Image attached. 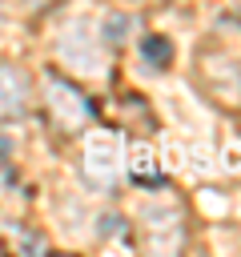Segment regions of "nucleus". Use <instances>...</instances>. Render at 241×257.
I'll return each instance as SVG.
<instances>
[{"label":"nucleus","instance_id":"nucleus-1","mask_svg":"<svg viewBox=\"0 0 241 257\" xmlns=\"http://www.w3.org/2000/svg\"><path fill=\"white\" fill-rule=\"evenodd\" d=\"M56 56L64 60V68H72V72H80V76H96L104 64H100V44H96V36H92V28L88 24H68L64 32H60V40H56Z\"/></svg>","mask_w":241,"mask_h":257},{"label":"nucleus","instance_id":"nucleus-2","mask_svg":"<svg viewBox=\"0 0 241 257\" xmlns=\"http://www.w3.org/2000/svg\"><path fill=\"white\" fill-rule=\"evenodd\" d=\"M28 108V76L12 64H0V116H20Z\"/></svg>","mask_w":241,"mask_h":257},{"label":"nucleus","instance_id":"nucleus-3","mask_svg":"<svg viewBox=\"0 0 241 257\" xmlns=\"http://www.w3.org/2000/svg\"><path fill=\"white\" fill-rule=\"evenodd\" d=\"M48 108H52V116H56L64 128H76V124H80V116L88 112L84 96H80V92H72L68 84H56V80H48Z\"/></svg>","mask_w":241,"mask_h":257},{"label":"nucleus","instance_id":"nucleus-6","mask_svg":"<svg viewBox=\"0 0 241 257\" xmlns=\"http://www.w3.org/2000/svg\"><path fill=\"white\" fill-rule=\"evenodd\" d=\"M129 24H133L129 16H108V20H104V36H108V40H125Z\"/></svg>","mask_w":241,"mask_h":257},{"label":"nucleus","instance_id":"nucleus-5","mask_svg":"<svg viewBox=\"0 0 241 257\" xmlns=\"http://www.w3.org/2000/svg\"><path fill=\"white\" fill-rule=\"evenodd\" d=\"M141 56L149 60V68H165V64L173 60L169 36H145V40H141Z\"/></svg>","mask_w":241,"mask_h":257},{"label":"nucleus","instance_id":"nucleus-4","mask_svg":"<svg viewBox=\"0 0 241 257\" xmlns=\"http://www.w3.org/2000/svg\"><path fill=\"white\" fill-rule=\"evenodd\" d=\"M84 173H88V181L108 185V181L116 177V153H112V149H104V145H92V149H88V157H84Z\"/></svg>","mask_w":241,"mask_h":257},{"label":"nucleus","instance_id":"nucleus-7","mask_svg":"<svg viewBox=\"0 0 241 257\" xmlns=\"http://www.w3.org/2000/svg\"><path fill=\"white\" fill-rule=\"evenodd\" d=\"M24 4H28V8H52L56 0H24Z\"/></svg>","mask_w":241,"mask_h":257}]
</instances>
